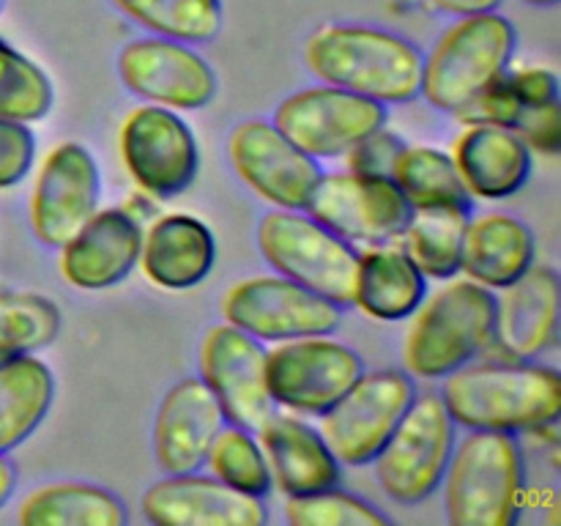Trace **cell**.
Returning <instances> with one entry per match:
<instances>
[{
  "mask_svg": "<svg viewBox=\"0 0 561 526\" xmlns=\"http://www.w3.org/2000/svg\"><path fill=\"white\" fill-rule=\"evenodd\" d=\"M3 5H5V0H0V11H3Z\"/></svg>",
  "mask_w": 561,
  "mask_h": 526,
  "instance_id": "obj_45",
  "label": "cell"
},
{
  "mask_svg": "<svg viewBox=\"0 0 561 526\" xmlns=\"http://www.w3.org/2000/svg\"><path fill=\"white\" fill-rule=\"evenodd\" d=\"M504 82L510 85V91L515 93V99L520 102V107H540V104L559 102V80L553 71L548 69H520V71H507Z\"/></svg>",
  "mask_w": 561,
  "mask_h": 526,
  "instance_id": "obj_40",
  "label": "cell"
},
{
  "mask_svg": "<svg viewBox=\"0 0 561 526\" xmlns=\"http://www.w3.org/2000/svg\"><path fill=\"white\" fill-rule=\"evenodd\" d=\"M36 157V137L27 124L0 118V190L20 184L33 168Z\"/></svg>",
  "mask_w": 561,
  "mask_h": 526,
  "instance_id": "obj_36",
  "label": "cell"
},
{
  "mask_svg": "<svg viewBox=\"0 0 561 526\" xmlns=\"http://www.w3.org/2000/svg\"><path fill=\"white\" fill-rule=\"evenodd\" d=\"M518 47L515 25L496 9L460 16L422 58L420 93L442 113H458L507 75Z\"/></svg>",
  "mask_w": 561,
  "mask_h": 526,
  "instance_id": "obj_5",
  "label": "cell"
},
{
  "mask_svg": "<svg viewBox=\"0 0 561 526\" xmlns=\"http://www.w3.org/2000/svg\"><path fill=\"white\" fill-rule=\"evenodd\" d=\"M411 316L403 340L405 370L416 378H444L493 345L496 294L469 277L453 279L422 299Z\"/></svg>",
  "mask_w": 561,
  "mask_h": 526,
  "instance_id": "obj_3",
  "label": "cell"
},
{
  "mask_svg": "<svg viewBox=\"0 0 561 526\" xmlns=\"http://www.w3.org/2000/svg\"><path fill=\"white\" fill-rule=\"evenodd\" d=\"M22 526H124L129 521L115 493L88 482H55L33 491L20 504Z\"/></svg>",
  "mask_w": 561,
  "mask_h": 526,
  "instance_id": "obj_28",
  "label": "cell"
},
{
  "mask_svg": "<svg viewBox=\"0 0 561 526\" xmlns=\"http://www.w3.org/2000/svg\"><path fill=\"white\" fill-rule=\"evenodd\" d=\"M559 332V274L557 268L531 263L515 283L496 296L493 343L510 359L529 362L557 343Z\"/></svg>",
  "mask_w": 561,
  "mask_h": 526,
  "instance_id": "obj_21",
  "label": "cell"
},
{
  "mask_svg": "<svg viewBox=\"0 0 561 526\" xmlns=\"http://www.w3.org/2000/svg\"><path fill=\"white\" fill-rule=\"evenodd\" d=\"M0 323L16 354H36L58 338L60 312L38 294H9L0 296Z\"/></svg>",
  "mask_w": 561,
  "mask_h": 526,
  "instance_id": "obj_35",
  "label": "cell"
},
{
  "mask_svg": "<svg viewBox=\"0 0 561 526\" xmlns=\"http://www.w3.org/2000/svg\"><path fill=\"white\" fill-rule=\"evenodd\" d=\"M255 239L274 272L316 290L334 305H354L359 252L316 217L296 208H274L261 217Z\"/></svg>",
  "mask_w": 561,
  "mask_h": 526,
  "instance_id": "obj_6",
  "label": "cell"
},
{
  "mask_svg": "<svg viewBox=\"0 0 561 526\" xmlns=\"http://www.w3.org/2000/svg\"><path fill=\"white\" fill-rule=\"evenodd\" d=\"M222 316L252 338L279 343L307 334H334L343 323V307L283 274H268L228 288Z\"/></svg>",
  "mask_w": 561,
  "mask_h": 526,
  "instance_id": "obj_12",
  "label": "cell"
},
{
  "mask_svg": "<svg viewBox=\"0 0 561 526\" xmlns=\"http://www.w3.org/2000/svg\"><path fill=\"white\" fill-rule=\"evenodd\" d=\"M228 162L274 208L305 211L321 181V164L290 142L272 121H241L228 135Z\"/></svg>",
  "mask_w": 561,
  "mask_h": 526,
  "instance_id": "obj_14",
  "label": "cell"
},
{
  "mask_svg": "<svg viewBox=\"0 0 561 526\" xmlns=\"http://www.w3.org/2000/svg\"><path fill=\"white\" fill-rule=\"evenodd\" d=\"M403 148L405 142L400 140L394 132H387L381 126V129L367 135L365 140H359L348 153H345V157H348V170L370 175H387L389 179Z\"/></svg>",
  "mask_w": 561,
  "mask_h": 526,
  "instance_id": "obj_39",
  "label": "cell"
},
{
  "mask_svg": "<svg viewBox=\"0 0 561 526\" xmlns=\"http://www.w3.org/2000/svg\"><path fill=\"white\" fill-rule=\"evenodd\" d=\"M387 104L337 85H321L283 99L272 124L312 159H337L387 126Z\"/></svg>",
  "mask_w": 561,
  "mask_h": 526,
  "instance_id": "obj_11",
  "label": "cell"
},
{
  "mask_svg": "<svg viewBox=\"0 0 561 526\" xmlns=\"http://www.w3.org/2000/svg\"><path fill=\"white\" fill-rule=\"evenodd\" d=\"M14 356H20V354H16L14 343H11L9 334H5V329H3V323H0V365H5V362L14 359Z\"/></svg>",
  "mask_w": 561,
  "mask_h": 526,
  "instance_id": "obj_43",
  "label": "cell"
},
{
  "mask_svg": "<svg viewBox=\"0 0 561 526\" xmlns=\"http://www.w3.org/2000/svg\"><path fill=\"white\" fill-rule=\"evenodd\" d=\"M340 239L376 247L400 239L414 208L387 175L323 173L305 208Z\"/></svg>",
  "mask_w": 561,
  "mask_h": 526,
  "instance_id": "obj_10",
  "label": "cell"
},
{
  "mask_svg": "<svg viewBox=\"0 0 561 526\" xmlns=\"http://www.w3.org/2000/svg\"><path fill=\"white\" fill-rule=\"evenodd\" d=\"M53 398V370L36 354H20L0 365V453H11L33 436Z\"/></svg>",
  "mask_w": 561,
  "mask_h": 526,
  "instance_id": "obj_27",
  "label": "cell"
},
{
  "mask_svg": "<svg viewBox=\"0 0 561 526\" xmlns=\"http://www.w3.org/2000/svg\"><path fill=\"white\" fill-rule=\"evenodd\" d=\"M537 244L529 225L513 214H482L469 219L460 252V272L491 290L515 283L535 263Z\"/></svg>",
  "mask_w": 561,
  "mask_h": 526,
  "instance_id": "obj_25",
  "label": "cell"
},
{
  "mask_svg": "<svg viewBox=\"0 0 561 526\" xmlns=\"http://www.w3.org/2000/svg\"><path fill=\"white\" fill-rule=\"evenodd\" d=\"M469 219L471 208H420L411 214L400 239H405V252L427 279H449L460 272Z\"/></svg>",
  "mask_w": 561,
  "mask_h": 526,
  "instance_id": "obj_30",
  "label": "cell"
},
{
  "mask_svg": "<svg viewBox=\"0 0 561 526\" xmlns=\"http://www.w3.org/2000/svg\"><path fill=\"white\" fill-rule=\"evenodd\" d=\"M53 82L42 66L0 38V118L33 124L53 110Z\"/></svg>",
  "mask_w": 561,
  "mask_h": 526,
  "instance_id": "obj_32",
  "label": "cell"
},
{
  "mask_svg": "<svg viewBox=\"0 0 561 526\" xmlns=\"http://www.w3.org/2000/svg\"><path fill=\"white\" fill-rule=\"evenodd\" d=\"M102 175L80 142H60L44 157L31 195V228L44 247L58 250L99 208Z\"/></svg>",
  "mask_w": 561,
  "mask_h": 526,
  "instance_id": "obj_17",
  "label": "cell"
},
{
  "mask_svg": "<svg viewBox=\"0 0 561 526\" xmlns=\"http://www.w3.org/2000/svg\"><path fill=\"white\" fill-rule=\"evenodd\" d=\"M455 449V422L442 395H416L392 436L373 458L383 493L400 504H420L442 488Z\"/></svg>",
  "mask_w": 561,
  "mask_h": 526,
  "instance_id": "obj_7",
  "label": "cell"
},
{
  "mask_svg": "<svg viewBox=\"0 0 561 526\" xmlns=\"http://www.w3.org/2000/svg\"><path fill=\"white\" fill-rule=\"evenodd\" d=\"M206 464L217 480L228 482L236 491L263 496L272 488V471H268L261 444L252 438V431H244L239 425L219 427L208 447Z\"/></svg>",
  "mask_w": 561,
  "mask_h": 526,
  "instance_id": "obj_33",
  "label": "cell"
},
{
  "mask_svg": "<svg viewBox=\"0 0 561 526\" xmlns=\"http://www.w3.org/2000/svg\"><path fill=\"white\" fill-rule=\"evenodd\" d=\"M305 64L327 85L381 104L420 96L422 53L392 31L367 25H323L307 38Z\"/></svg>",
  "mask_w": 561,
  "mask_h": 526,
  "instance_id": "obj_2",
  "label": "cell"
},
{
  "mask_svg": "<svg viewBox=\"0 0 561 526\" xmlns=\"http://www.w3.org/2000/svg\"><path fill=\"white\" fill-rule=\"evenodd\" d=\"M515 135L526 142L529 151L542 157H557L561 151V107L559 102L526 107L513 126Z\"/></svg>",
  "mask_w": 561,
  "mask_h": 526,
  "instance_id": "obj_38",
  "label": "cell"
},
{
  "mask_svg": "<svg viewBox=\"0 0 561 526\" xmlns=\"http://www.w3.org/2000/svg\"><path fill=\"white\" fill-rule=\"evenodd\" d=\"M442 400L455 425L469 431H540L561 414V378L535 362H485L444 376Z\"/></svg>",
  "mask_w": 561,
  "mask_h": 526,
  "instance_id": "obj_1",
  "label": "cell"
},
{
  "mask_svg": "<svg viewBox=\"0 0 561 526\" xmlns=\"http://www.w3.org/2000/svg\"><path fill=\"white\" fill-rule=\"evenodd\" d=\"M14 485H16L14 464L5 458V453H0V507H3V504L11 499V493H14Z\"/></svg>",
  "mask_w": 561,
  "mask_h": 526,
  "instance_id": "obj_42",
  "label": "cell"
},
{
  "mask_svg": "<svg viewBox=\"0 0 561 526\" xmlns=\"http://www.w3.org/2000/svg\"><path fill=\"white\" fill-rule=\"evenodd\" d=\"M449 157L469 195L482 201L513 197L531 175V151L507 126L466 124Z\"/></svg>",
  "mask_w": 561,
  "mask_h": 526,
  "instance_id": "obj_24",
  "label": "cell"
},
{
  "mask_svg": "<svg viewBox=\"0 0 561 526\" xmlns=\"http://www.w3.org/2000/svg\"><path fill=\"white\" fill-rule=\"evenodd\" d=\"M520 113H524L520 102L515 99V93L510 91L504 77H499L493 85H488L485 91L477 93V96L455 115H458L463 124H493L513 129L515 121L520 118Z\"/></svg>",
  "mask_w": 561,
  "mask_h": 526,
  "instance_id": "obj_37",
  "label": "cell"
},
{
  "mask_svg": "<svg viewBox=\"0 0 561 526\" xmlns=\"http://www.w3.org/2000/svg\"><path fill=\"white\" fill-rule=\"evenodd\" d=\"M427 296V277L409 252L376 244L359 252L354 305L376 321H403Z\"/></svg>",
  "mask_w": 561,
  "mask_h": 526,
  "instance_id": "obj_26",
  "label": "cell"
},
{
  "mask_svg": "<svg viewBox=\"0 0 561 526\" xmlns=\"http://www.w3.org/2000/svg\"><path fill=\"white\" fill-rule=\"evenodd\" d=\"M121 159L142 192L173 197L195 181L201 153L190 124L162 104H142L121 124Z\"/></svg>",
  "mask_w": 561,
  "mask_h": 526,
  "instance_id": "obj_13",
  "label": "cell"
},
{
  "mask_svg": "<svg viewBox=\"0 0 561 526\" xmlns=\"http://www.w3.org/2000/svg\"><path fill=\"white\" fill-rule=\"evenodd\" d=\"M113 5L153 36L184 44H206L222 31L219 0H113Z\"/></svg>",
  "mask_w": 561,
  "mask_h": 526,
  "instance_id": "obj_31",
  "label": "cell"
},
{
  "mask_svg": "<svg viewBox=\"0 0 561 526\" xmlns=\"http://www.w3.org/2000/svg\"><path fill=\"white\" fill-rule=\"evenodd\" d=\"M118 77L135 96L170 110H201L217 96V75L201 53L164 36L135 38L118 53Z\"/></svg>",
  "mask_w": 561,
  "mask_h": 526,
  "instance_id": "obj_16",
  "label": "cell"
},
{
  "mask_svg": "<svg viewBox=\"0 0 561 526\" xmlns=\"http://www.w3.org/2000/svg\"><path fill=\"white\" fill-rule=\"evenodd\" d=\"M142 230L121 208L93 211L66 244H60V274L80 290H104L124 283L137 266Z\"/></svg>",
  "mask_w": 561,
  "mask_h": 526,
  "instance_id": "obj_20",
  "label": "cell"
},
{
  "mask_svg": "<svg viewBox=\"0 0 561 526\" xmlns=\"http://www.w3.org/2000/svg\"><path fill=\"white\" fill-rule=\"evenodd\" d=\"M257 444L266 455L272 482H277L285 496L316 493L334 488L343 474V466L334 458L321 431L290 414H272L257 427Z\"/></svg>",
  "mask_w": 561,
  "mask_h": 526,
  "instance_id": "obj_22",
  "label": "cell"
},
{
  "mask_svg": "<svg viewBox=\"0 0 561 526\" xmlns=\"http://www.w3.org/2000/svg\"><path fill=\"white\" fill-rule=\"evenodd\" d=\"M365 373L351 345L329 334L279 340L266 351V381L274 403L299 414H323Z\"/></svg>",
  "mask_w": 561,
  "mask_h": 526,
  "instance_id": "obj_9",
  "label": "cell"
},
{
  "mask_svg": "<svg viewBox=\"0 0 561 526\" xmlns=\"http://www.w3.org/2000/svg\"><path fill=\"white\" fill-rule=\"evenodd\" d=\"M197 365L203 384L219 400L230 425L255 433L274 414L266 381V348L244 329L228 321L208 329Z\"/></svg>",
  "mask_w": 561,
  "mask_h": 526,
  "instance_id": "obj_15",
  "label": "cell"
},
{
  "mask_svg": "<svg viewBox=\"0 0 561 526\" xmlns=\"http://www.w3.org/2000/svg\"><path fill=\"white\" fill-rule=\"evenodd\" d=\"M389 179L414 211L420 208H471V195L447 151L405 146Z\"/></svg>",
  "mask_w": 561,
  "mask_h": 526,
  "instance_id": "obj_29",
  "label": "cell"
},
{
  "mask_svg": "<svg viewBox=\"0 0 561 526\" xmlns=\"http://www.w3.org/2000/svg\"><path fill=\"white\" fill-rule=\"evenodd\" d=\"M431 5H436L438 11L453 16H466V14H477V11H491L499 9L502 0H427Z\"/></svg>",
  "mask_w": 561,
  "mask_h": 526,
  "instance_id": "obj_41",
  "label": "cell"
},
{
  "mask_svg": "<svg viewBox=\"0 0 561 526\" xmlns=\"http://www.w3.org/2000/svg\"><path fill=\"white\" fill-rule=\"evenodd\" d=\"M225 411L203 378H181L164 392L153 420V458L164 474H186L206 464Z\"/></svg>",
  "mask_w": 561,
  "mask_h": 526,
  "instance_id": "obj_19",
  "label": "cell"
},
{
  "mask_svg": "<svg viewBox=\"0 0 561 526\" xmlns=\"http://www.w3.org/2000/svg\"><path fill=\"white\" fill-rule=\"evenodd\" d=\"M285 518L294 526H387L389 515L381 513L367 499L348 491L323 488L316 493L288 496Z\"/></svg>",
  "mask_w": 561,
  "mask_h": 526,
  "instance_id": "obj_34",
  "label": "cell"
},
{
  "mask_svg": "<svg viewBox=\"0 0 561 526\" xmlns=\"http://www.w3.org/2000/svg\"><path fill=\"white\" fill-rule=\"evenodd\" d=\"M444 510L455 526H513L524 504V453L515 433L469 431L444 471Z\"/></svg>",
  "mask_w": 561,
  "mask_h": 526,
  "instance_id": "obj_4",
  "label": "cell"
},
{
  "mask_svg": "<svg viewBox=\"0 0 561 526\" xmlns=\"http://www.w3.org/2000/svg\"><path fill=\"white\" fill-rule=\"evenodd\" d=\"M414 378L403 370L362 373L321 416V436L340 466L373 464L414 403Z\"/></svg>",
  "mask_w": 561,
  "mask_h": 526,
  "instance_id": "obj_8",
  "label": "cell"
},
{
  "mask_svg": "<svg viewBox=\"0 0 561 526\" xmlns=\"http://www.w3.org/2000/svg\"><path fill=\"white\" fill-rule=\"evenodd\" d=\"M142 515L157 526H263L261 496L236 491L214 474H164L142 493Z\"/></svg>",
  "mask_w": 561,
  "mask_h": 526,
  "instance_id": "obj_18",
  "label": "cell"
},
{
  "mask_svg": "<svg viewBox=\"0 0 561 526\" xmlns=\"http://www.w3.org/2000/svg\"><path fill=\"white\" fill-rule=\"evenodd\" d=\"M524 3H529V5H557L559 0H524Z\"/></svg>",
  "mask_w": 561,
  "mask_h": 526,
  "instance_id": "obj_44",
  "label": "cell"
},
{
  "mask_svg": "<svg viewBox=\"0 0 561 526\" xmlns=\"http://www.w3.org/2000/svg\"><path fill=\"white\" fill-rule=\"evenodd\" d=\"M217 241L211 228L192 214L153 219L140 244L142 274L164 290H190L211 274Z\"/></svg>",
  "mask_w": 561,
  "mask_h": 526,
  "instance_id": "obj_23",
  "label": "cell"
}]
</instances>
